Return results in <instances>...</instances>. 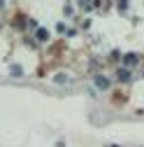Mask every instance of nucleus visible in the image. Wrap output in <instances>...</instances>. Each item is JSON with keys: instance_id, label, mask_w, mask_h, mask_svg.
<instances>
[{"instance_id": "obj_1", "label": "nucleus", "mask_w": 144, "mask_h": 147, "mask_svg": "<svg viewBox=\"0 0 144 147\" xmlns=\"http://www.w3.org/2000/svg\"><path fill=\"white\" fill-rule=\"evenodd\" d=\"M123 63H125V65H135V63H137V56H135V54H125V56H123Z\"/></svg>"}, {"instance_id": "obj_2", "label": "nucleus", "mask_w": 144, "mask_h": 147, "mask_svg": "<svg viewBox=\"0 0 144 147\" xmlns=\"http://www.w3.org/2000/svg\"><path fill=\"white\" fill-rule=\"evenodd\" d=\"M95 84H98L100 89H107V86H109V82H107V77H102V75H98V77H95Z\"/></svg>"}, {"instance_id": "obj_3", "label": "nucleus", "mask_w": 144, "mask_h": 147, "mask_svg": "<svg viewBox=\"0 0 144 147\" xmlns=\"http://www.w3.org/2000/svg\"><path fill=\"white\" fill-rule=\"evenodd\" d=\"M128 77H130V72H128V70H121V80L128 82Z\"/></svg>"}, {"instance_id": "obj_4", "label": "nucleus", "mask_w": 144, "mask_h": 147, "mask_svg": "<svg viewBox=\"0 0 144 147\" xmlns=\"http://www.w3.org/2000/svg\"><path fill=\"white\" fill-rule=\"evenodd\" d=\"M56 82H61V84H65V82H67V77H65V75H56Z\"/></svg>"}]
</instances>
